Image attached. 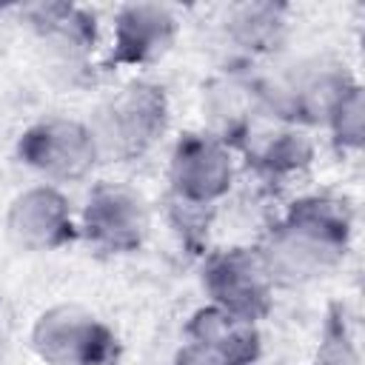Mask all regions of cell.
Here are the masks:
<instances>
[{"mask_svg": "<svg viewBox=\"0 0 365 365\" xmlns=\"http://www.w3.org/2000/svg\"><path fill=\"white\" fill-rule=\"evenodd\" d=\"M202 291L211 305L259 322L274 308V282L257 248L234 245L205 257Z\"/></svg>", "mask_w": 365, "mask_h": 365, "instance_id": "obj_6", "label": "cell"}, {"mask_svg": "<svg viewBox=\"0 0 365 365\" xmlns=\"http://www.w3.org/2000/svg\"><path fill=\"white\" fill-rule=\"evenodd\" d=\"M23 20L43 40L57 63H80L97 43V20L88 9L74 3H31L20 9Z\"/></svg>", "mask_w": 365, "mask_h": 365, "instance_id": "obj_11", "label": "cell"}, {"mask_svg": "<svg viewBox=\"0 0 365 365\" xmlns=\"http://www.w3.org/2000/svg\"><path fill=\"white\" fill-rule=\"evenodd\" d=\"M0 17H3V9H0Z\"/></svg>", "mask_w": 365, "mask_h": 365, "instance_id": "obj_16", "label": "cell"}, {"mask_svg": "<svg viewBox=\"0 0 365 365\" xmlns=\"http://www.w3.org/2000/svg\"><path fill=\"white\" fill-rule=\"evenodd\" d=\"M31 351L46 365H111L117 359L114 331L83 305L46 308L29 334Z\"/></svg>", "mask_w": 365, "mask_h": 365, "instance_id": "obj_3", "label": "cell"}, {"mask_svg": "<svg viewBox=\"0 0 365 365\" xmlns=\"http://www.w3.org/2000/svg\"><path fill=\"white\" fill-rule=\"evenodd\" d=\"M325 125L339 151H359L365 145V91L354 80L331 106Z\"/></svg>", "mask_w": 365, "mask_h": 365, "instance_id": "obj_14", "label": "cell"}, {"mask_svg": "<svg viewBox=\"0 0 365 365\" xmlns=\"http://www.w3.org/2000/svg\"><path fill=\"white\" fill-rule=\"evenodd\" d=\"M354 214L339 197H302L257 248L274 285H302L336 268L351 245Z\"/></svg>", "mask_w": 365, "mask_h": 365, "instance_id": "obj_1", "label": "cell"}, {"mask_svg": "<svg viewBox=\"0 0 365 365\" xmlns=\"http://www.w3.org/2000/svg\"><path fill=\"white\" fill-rule=\"evenodd\" d=\"M174 365H214L202 351H197L194 345H182L180 348V354H177V359H174Z\"/></svg>", "mask_w": 365, "mask_h": 365, "instance_id": "obj_15", "label": "cell"}, {"mask_svg": "<svg viewBox=\"0 0 365 365\" xmlns=\"http://www.w3.org/2000/svg\"><path fill=\"white\" fill-rule=\"evenodd\" d=\"M285 6L279 3H240L228 11V37L254 54L274 51L285 34Z\"/></svg>", "mask_w": 365, "mask_h": 365, "instance_id": "obj_12", "label": "cell"}, {"mask_svg": "<svg viewBox=\"0 0 365 365\" xmlns=\"http://www.w3.org/2000/svg\"><path fill=\"white\" fill-rule=\"evenodd\" d=\"M180 34L177 14L163 3H123L114 14L111 66H148L168 54Z\"/></svg>", "mask_w": 365, "mask_h": 365, "instance_id": "obj_9", "label": "cell"}, {"mask_svg": "<svg viewBox=\"0 0 365 365\" xmlns=\"http://www.w3.org/2000/svg\"><path fill=\"white\" fill-rule=\"evenodd\" d=\"M6 234L23 251H57L68 245L80 228L74 225L68 197L57 185L40 182L9 202Z\"/></svg>", "mask_w": 365, "mask_h": 365, "instance_id": "obj_8", "label": "cell"}, {"mask_svg": "<svg viewBox=\"0 0 365 365\" xmlns=\"http://www.w3.org/2000/svg\"><path fill=\"white\" fill-rule=\"evenodd\" d=\"M314 157V143L299 128H282L265 140V145L257 154V165L262 174L274 180H285L308 168Z\"/></svg>", "mask_w": 365, "mask_h": 365, "instance_id": "obj_13", "label": "cell"}, {"mask_svg": "<svg viewBox=\"0 0 365 365\" xmlns=\"http://www.w3.org/2000/svg\"><path fill=\"white\" fill-rule=\"evenodd\" d=\"M234 185L231 145L211 131H188L177 140L168 160V188L174 205L211 208Z\"/></svg>", "mask_w": 365, "mask_h": 365, "instance_id": "obj_5", "label": "cell"}, {"mask_svg": "<svg viewBox=\"0 0 365 365\" xmlns=\"http://www.w3.org/2000/svg\"><path fill=\"white\" fill-rule=\"evenodd\" d=\"M168 120L171 108L163 86L134 80L97 108L88 128L97 140L100 160L111 157L117 163H125L151 151L165 134Z\"/></svg>", "mask_w": 365, "mask_h": 365, "instance_id": "obj_2", "label": "cell"}, {"mask_svg": "<svg viewBox=\"0 0 365 365\" xmlns=\"http://www.w3.org/2000/svg\"><path fill=\"white\" fill-rule=\"evenodd\" d=\"M185 339L214 365H254L262 354L257 322L242 319L217 305H202L185 322Z\"/></svg>", "mask_w": 365, "mask_h": 365, "instance_id": "obj_10", "label": "cell"}, {"mask_svg": "<svg viewBox=\"0 0 365 365\" xmlns=\"http://www.w3.org/2000/svg\"><path fill=\"white\" fill-rule=\"evenodd\" d=\"M151 228V214L145 200L120 182L91 185L83 214L80 234L106 254H131L143 248Z\"/></svg>", "mask_w": 365, "mask_h": 365, "instance_id": "obj_7", "label": "cell"}, {"mask_svg": "<svg viewBox=\"0 0 365 365\" xmlns=\"http://www.w3.org/2000/svg\"><path fill=\"white\" fill-rule=\"evenodd\" d=\"M17 160L54 182L86 180L100 163L88 123L71 117H43L17 137Z\"/></svg>", "mask_w": 365, "mask_h": 365, "instance_id": "obj_4", "label": "cell"}]
</instances>
